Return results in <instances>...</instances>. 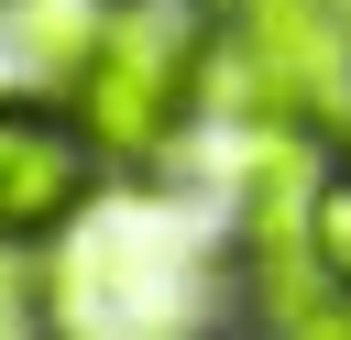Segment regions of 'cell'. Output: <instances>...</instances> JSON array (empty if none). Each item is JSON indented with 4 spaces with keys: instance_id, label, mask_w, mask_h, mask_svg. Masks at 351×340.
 <instances>
[{
    "instance_id": "cell-1",
    "label": "cell",
    "mask_w": 351,
    "mask_h": 340,
    "mask_svg": "<svg viewBox=\"0 0 351 340\" xmlns=\"http://www.w3.org/2000/svg\"><path fill=\"white\" fill-rule=\"evenodd\" d=\"M208 33L219 0H99L66 66V110L99 143V165H154L186 132V110L208 99Z\"/></svg>"
},
{
    "instance_id": "cell-2",
    "label": "cell",
    "mask_w": 351,
    "mask_h": 340,
    "mask_svg": "<svg viewBox=\"0 0 351 340\" xmlns=\"http://www.w3.org/2000/svg\"><path fill=\"white\" fill-rule=\"evenodd\" d=\"M208 99L274 132H351V0H219Z\"/></svg>"
},
{
    "instance_id": "cell-3",
    "label": "cell",
    "mask_w": 351,
    "mask_h": 340,
    "mask_svg": "<svg viewBox=\"0 0 351 340\" xmlns=\"http://www.w3.org/2000/svg\"><path fill=\"white\" fill-rule=\"evenodd\" d=\"M99 197V143L77 132V110L44 99H0V241H55L77 208Z\"/></svg>"
},
{
    "instance_id": "cell-4",
    "label": "cell",
    "mask_w": 351,
    "mask_h": 340,
    "mask_svg": "<svg viewBox=\"0 0 351 340\" xmlns=\"http://www.w3.org/2000/svg\"><path fill=\"white\" fill-rule=\"evenodd\" d=\"M307 252H318V274H329V296L351 307V165L307 186Z\"/></svg>"
},
{
    "instance_id": "cell-5",
    "label": "cell",
    "mask_w": 351,
    "mask_h": 340,
    "mask_svg": "<svg viewBox=\"0 0 351 340\" xmlns=\"http://www.w3.org/2000/svg\"><path fill=\"white\" fill-rule=\"evenodd\" d=\"M33 318H44V285H33L22 241H0V329H33Z\"/></svg>"
}]
</instances>
